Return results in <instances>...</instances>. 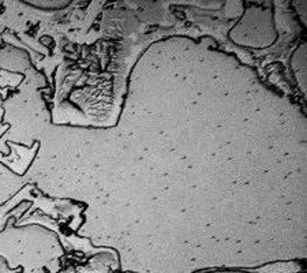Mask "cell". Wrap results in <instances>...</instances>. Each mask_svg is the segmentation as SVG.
<instances>
[{
	"label": "cell",
	"mask_w": 307,
	"mask_h": 273,
	"mask_svg": "<svg viewBox=\"0 0 307 273\" xmlns=\"http://www.w3.org/2000/svg\"><path fill=\"white\" fill-rule=\"evenodd\" d=\"M66 265L60 273H116L119 269V261L116 254L108 249H102L98 254H71L67 255Z\"/></svg>",
	"instance_id": "obj_1"
}]
</instances>
